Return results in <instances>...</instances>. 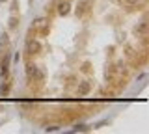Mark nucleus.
I'll use <instances>...</instances> for the list:
<instances>
[{
    "label": "nucleus",
    "mask_w": 149,
    "mask_h": 134,
    "mask_svg": "<svg viewBox=\"0 0 149 134\" xmlns=\"http://www.w3.org/2000/svg\"><path fill=\"white\" fill-rule=\"evenodd\" d=\"M26 78H28L30 82H43V78H45V74H43V71L39 69L36 64H26Z\"/></svg>",
    "instance_id": "nucleus-1"
},
{
    "label": "nucleus",
    "mask_w": 149,
    "mask_h": 134,
    "mask_svg": "<svg viewBox=\"0 0 149 134\" xmlns=\"http://www.w3.org/2000/svg\"><path fill=\"white\" fill-rule=\"evenodd\" d=\"M30 30L47 34V30H49V19H47V17H37L36 21H34V24H32V28H30Z\"/></svg>",
    "instance_id": "nucleus-2"
},
{
    "label": "nucleus",
    "mask_w": 149,
    "mask_h": 134,
    "mask_svg": "<svg viewBox=\"0 0 149 134\" xmlns=\"http://www.w3.org/2000/svg\"><path fill=\"white\" fill-rule=\"evenodd\" d=\"M26 52H28L30 56H32V54H39L41 52V43L34 37H28V41H26Z\"/></svg>",
    "instance_id": "nucleus-3"
},
{
    "label": "nucleus",
    "mask_w": 149,
    "mask_h": 134,
    "mask_svg": "<svg viewBox=\"0 0 149 134\" xmlns=\"http://www.w3.org/2000/svg\"><path fill=\"white\" fill-rule=\"evenodd\" d=\"M89 91H91V82H89V80H82L80 84L77 86V93L80 97H86Z\"/></svg>",
    "instance_id": "nucleus-4"
},
{
    "label": "nucleus",
    "mask_w": 149,
    "mask_h": 134,
    "mask_svg": "<svg viewBox=\"0 0 149 134\" xmlns=\"http://www.w3.org/2000/svg\"><path fill=\"white\" fill-rule=\"evenodd\" d=\"M134 34H136V35H140V37H142L144 41H146V37H147V22H146V21H142L140 24H136Z\"/></svg>",
    "instance_id": "nucleus-5"
},
{
    "label": "nucleus",
    "mask_w": 149,
    "mask_h": 134,
    "mask_svg": "<svg viewBox=\"0 0 149 134\" xmlns=\"http://www.w3.org/2000/svg\"><path fill=\"white\" fill-rule=\"evenodd\" d=\"M116 74H117V67L110 64L106 67V71H104V78H106V82H112L114 78H116Z\"/></svg>",
    "instance_id": "nucleus-6"
},
{
    "label": "nucleus",
    "mask_w": 149,
    "mask_h": 134,
    "mask_svg": "<svg viewBox=\"0 0 149 134\" xmlns=\"http://www.w3.org/2000/svg\"><path fill=\"white\" fill-rule=\"evenodd\" d=\"M69 11H71V4L69 2H60L58 4V13L60 15H67Z\"/></svg>",
    "instance_id": "nucleus-7"
},
{
    "label": "nucleus",
    "mask_w": 149,
    "mask_h": 134,
    "mask_svg": "<svg viewBox=\"0 0 149 134\" xmlns=\"http://www.w3.org/2000/svg\"><path fill=\"white\" fill-rule=\"evenodd\" d=\"M7 45H9V35H7L6 32H2V34H0V47L6 49Z\"/></svg>",
    "instance_id": "nucleus-8"
},
{
    "label": "nucleus",
    "mask_w": 149,
    "mask_h": 134,
    "mask_svg": "<svg viewBox=\"0 0 149 134\" xmlns=\"http://www.w3.org/2000/svg\"><path fill=\"white\" fill-rule=\"evenodd\" d=\"M7 26H9V30H15L19 26V19L15 17V15H11L9 17V22H7Z\"/></svg>",
    "instance_id": "nucleus-9"
},
{
    "label": "nucleus",
    "mask_w": 149,
    "mask_h": 134,
    "mask_svg": "<svg viewBox=\"0 0 149 134\" xmlns=\"http://www.w3.org/2000/svg\"><path fill=\"white\" fill-rule=\"evenodd\" d=\"M123 2L127 4V6H142L146 0H123Z\"/></svg>",
    "instance_id": "nucleus-10"
},
{
    "label": "nucleus",
    "mask_w": 149,
    "mask_h": 134,
    "mask_svg": "<svg viewBox=\"0 0 149 134\" xmlns=\"http://www.w3.org/2000/svg\"><path fill=\"white\" fill-rule=\"evenodd\" d=\"M58 125H49V127H45V131H49V132H54V131H58Z\"/></svg>",
    "instance_id": "nucleus-11"
},
{
    "label": "nucleus",
    "mask_w": 149,
    "mask_h": 134,
    "mask_svg": "<svg viewBox=\"0 0 149 134\" xmlns=\"http://www.w3.org/2000/svg\"><path fill=\"white\" fill-rule=\"evenodd\" d=\"M74 131H88V129H86V125H78V127H74Z\"/></svg>",
    "instance_id": "nucleus-12"
},
{
    "label": "nucleus",
    "mask_w": 149,
    "mask_h": 134,
    "mask_svg": "<svg viewBox=\"0 0 149 134\" xmlns=\"http://www.w3.org/2000/svg\"><path fill=\"white\" fill-rule=\"evenodd\" d=\"M19 58H21V54H19V52H15V54H13V62H15V64L19 62Z\"/></svg>",
    "instance_id": "nucleus-13"
},
{
    "label": "nucleus",
    "mask_w": 149,
    "mask_h": 134,
    "mask_svg": "<svg viewBox=\"0 0 149 134\" xmlns=\"http://www.w3.org/2000/svg\"><path fill=\"white\" fill-rule=\"evenodd\" d=\"M82 71H84V73H88V71H89V64H84V65H82Z\"/></svg>",
    "instance_id": "nucleus-14"
},
{
    "label": "nucleus",
    "mask_w": 149,
    "mask_h": 134,
    "mask_svg": "<svg viewBox=\"0 0 149 134\" xmlns=\"http://www.w3.org/2000/svg\"><path fill=\"white\" fill-rule=\"evenodd\" d=\"M0 2H6V0H0Z\"/></svg>",
    "instance_id": "nucleus-15"
}]
</instances>
